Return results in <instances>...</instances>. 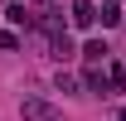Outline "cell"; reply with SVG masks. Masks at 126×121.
<instances>
[{
    "instance_id": "obj_1",
    "label": "cell",
    "mask_w": 126,
    "mask_h": 121,
    "mask_svg": "<svg viewBox=\"0 0 126 121\" xmlns=\"http://www.w3.org/2000/svg\"><path fill=\"white\" fill-rule=\"evenodd\" d=\"M19 111H24V121H63V111L53 102H44V97H24Z\"/></svg>"
},
{
    "instance_id": "obj_2",
    "label": "cell",
    "mask_w": 126,
    "mask_h": 121,
    "mask_svg": "<svg viewBox=\"0 0 126 121\" xmlns=\"http://www.w3.org/2000/svg\"><path fill=\"white\" fill-rule=\"evenodd\" d=\"M68 19H73V29H92L97 24V0H73L68 5Z\"/></svg>"
},
{
    "instance_id": "obj_3",
    "label": "cell",
    "mask_w": 126,
    "mask_h": 121,
    "mask_svg": "<svg viewBox=\"0 0 126 121\" xmlns=\"http://www.w3.org/2000/svg\"><path fill=\"white\" fill-rule=\"evenodd\" d=\"M48 53H53L58 63H68L73 53H78V48H73V39L63 34V24H53V29H48Z\"/></svg>"
},
{
    "instance_id": "obj_4",
    "label": "cell",
    "mask_w": 126,
    "mask_h": 121,
    "mask_svg": "<svg viewBox=\"0 0 126 121\" xmlns=\"http://www.w3.org/2000/svg\"><path fill=\"white\" fill-rule=\"evenodd\" d=\"M82 87H87V92H97V97H107V73H102V63H92V68H87Z\"/></svg>"
},
{
    "instance_id": "obj_5",
    "label": "cell",
    "mask_w": 126,
    "mask_h": 121,
    "mask_svg": "<svg viewBox=\"0 0 126 121\" xmlns=\"http://www.w3.org/2000/svg\"><path fill=\"white\" fill-rule=\"evenodd\" d=\"M5 19L24 29V24H29V10H24V0H10V5H5Z\"/></svg>"
},
{
    "instance_id": "obj_6",
    "label": "cell",
    "mask_w": 126,
    "mask_h": 121,
    "mask_svg": "<svg viewBox=\"0 0 126 121\" xmlns=\"http://www.w3.org/2000/svg\"><path fill=\"white\" fill-rule=\"evenodd\" d=\"M97 19H102V29H111V24H121V10H116V0H107V5L97 10Z\"/></svg>"
},
{
    "instance_id": "obj_7",
    "label": "cell",
    "mask_w": 126,
    "mask_h": 121,
    "mask_svg": "<svg viewBox=\"0 0 126 121\" xmlns=\"http://www.w3.org/2000/svg\"><path fill=\"white\" fill-rule=\"evenodd\" d=\"M107 53H111V48L102 44V39H92V44L82 48V58H87V63H107Z\"/></svg>"
},
{
    "instance_id": "obj_8",
    "label": "cell",
    "mask_w": 126,
    "mask_h": 121,
    "mask_svg": "<svg viewBox=\"0 0 126 121\" xmlns=\"http://www.w3.org/2000/svg\"><path fill=\"white\" fill-rule=\"evenodd\" d=\"M53 87H58V92H78V77H73V73H58V77H53Z\"/></svg>"
},
{
    "instance_id": "obj_9",
    "label": "cell",
    "mask_w": 126,
    "mask_h": 121,
    "mask_svg": "<svg viewBox=\"0 0 126 121\" xmlns=\"http://www.w3.org/2000/svg\"><path fill=\"white\" fill-rule=\"evenodd\" d=\"M0 48H19V34H10V29H0Z\"/></svg>"
},
{
    "instance_id": "obj_10",
    "label": "cell",
    "mask_w": 126,
    "mask_h": 121,
    "mask_svg": "<svg viewBox=\"0 0 126 121\" xmlns=\"http://www.w3.org/2000/svg\"><path fill=\"white\" fill-rule=\"evenodd\" d=\"M34 5H39L44 15H58V0H34Z\"/></svg>"
},
{
    "instance_id": "obj_11",
    "label": "cell",
    "mask_w": 126,
    "mask_h": 121,
    "mask_svg": "<svg viewBox=\"0 0 126 121\" xmlns=\"http://www.w3.org/2000/svg\"><path fill=\"white\" fill-rule=\"evenodd\" d=\"M116 121H126V106H121V116H116Z\"/></svg>"
}]
</instances>
